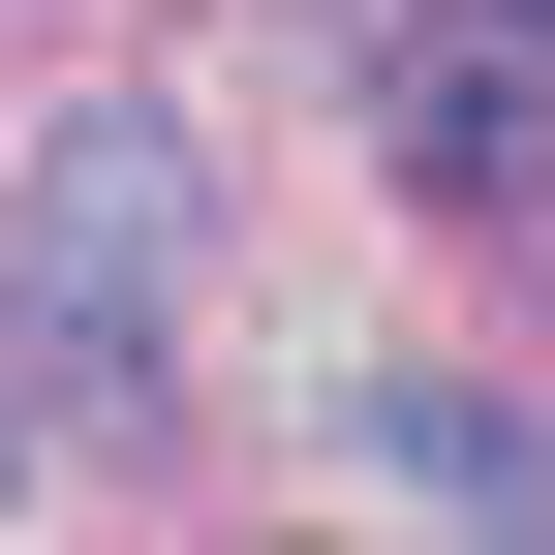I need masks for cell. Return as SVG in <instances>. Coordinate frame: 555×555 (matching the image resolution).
Instances as JSON below:
<instances>
[{"label":"cell","mask_w":555,"mask_h":555,"mask_svg":"<svg viewBox=\"0 0 555 555\" xmlns=\"http://www.w3.org/2000/svg\"><path fill=\"white\" fill-rule=\"evenodd\" d=\"M185 247H217V155H185L155 93H93L31 185H0V371H31L62 433H124L155 339H185Z\"/></svg>","instance_id":"1"},{"label":"cell","mask_w":555,"mask_h":555,"mask_svg":"<svg viewBox=\"0 0 555 555\" xmlns=\"http://www.w3.org/2000/svg\"><path fill=\"white\" fill-rule=\"evenodd\" d=\"M371 155L433 217L555 247V0H371Z\"/></svg>","instance_id":"2"},{"label":"cell","mask_w":555,"mask_h":555,"mask_svg":"<svg viewBox=\"0 0 555 555\" xmlns=\"http://www.w3.org/2000/svg\"><path fill=\"white\" fill-rule=\"evenodd\" d=\"M339 463L433 494V525H525V401H463V371H371V401H339Z\"/></svg>","instance_id":"3"},{"label":"cell","mask_w":555,"mask_h":555,"mask_svg":"<svg viewBox=\"0 0 555 555\" xmlns=\"http://www.w3.org/2000/svg\"><path fill=\"white\" fill-rule=\"evenodd\" d=\"M31 463H62V401H31V371H0V494H31Z\"/></svg>","instance_id":"4"}]
</instances>
